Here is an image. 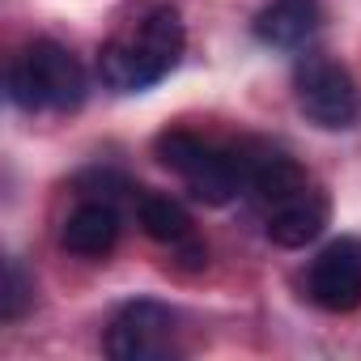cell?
<instances>
[{
    "label": "cell",
    "mask_w": 361,
    "mask_h": 361,
    "mask_svg": "<svg viewBox=\"0 0 361 361\" xmlns=\"http://www.w3.org/2000/svg\"><path fill=\"white\" fill-rule=\"evenodd\" d=\"M306 298L319 310L344 314L361 306V238L327 243L306 268Z\"/></svg>",
    "instance_id": "5"
},
{
    "label": "cell",
    "mask_w": 361,
    "mask_h": 361,
    "mask_svg": "<svg viewBox=\"0 0 361 361\" xmlns=\"http://www.w3.org/2000/svg\"><path fill=\"white\" fill-rule=\"evenodd\" d=\"M183 22L170 5H153L140 18H132L111 43H102L98 51V73L102 85L115 94H140L149 85H157L161 77L174 73L178 56H183Z\"/></svg>",
    "instance_id": "1"
},
{
    "label": "cell",
    "mask_w": 361,
    "mask_h": 361,
    "mask_svg": "<svg viewBox=\"0 0 361 361\" xmlns=\"http://www.w3.org/2000/svg\"><path fill=\"white\" fill-rule=\"evenodd\" d=\"M247 149V196H255V204H264V213L272 204H281L285 196L310 188V174L281 149L268 145H243Z\"/></svg>",
    "instance_id": "7"
},
{
    "label": "cell",
    "mask_w": 361,
    "mask_h": 361,
    "mask_svg": "<svg viewBox=\"0 0 361 361\" xmlns=\"http://www.w3.org/2000/svg\"><path fill=\"white\" fill-rule=\"evenodd\" d=\"M60 243L73 251V255H85V259H98L106 255L115 243H119V213L115 204L106 200H85L68 213L64 230H60Z\"/></svg>",
    "instance_id": "9"
},
{
    "label": "cell",
    "mask_w": 361,
    "mask_h": 361,
    "mask_svg": "<svg viewBox=\"0 0 361 361\" xmlns=\"http://www.w3.org/2000/svg\"><path fill=\"white\" fill-rule=\"evenodd\" d=\"M293 94H298V111L323 132H344L361 115V94H357L348 68L327 60V56H302L298 60Z\"/></svg>",
    "instance_id": "3"
},
{
    "label": "cell",
    "mask_w": 361,
    "mask_h": 361,
    "mask_svg": "<svg viewBox=\"0 0 361 361\" xmlns=\"http://www.w3.org/2000/svg\"><path fill=\"white\" fill-rule=\"evenodd\" d=\"M136 221H140V230H145L153 243H161V247H183L188 238H196L188 209L178 204V200H170V196H157V192L136 196Z\"/></svg>",
    "instance_id": "10"
},
{
    "label": "cell",
    "mask_w": 361,
    "mask_h": 361,
    "mask_svg": "<svg viewBox=\"0 0 361 361\" xmlns=\"http://www.w3.org/2000/svg\"><path fill=\"white\" fill-rule=\"evenodd\" d=\"M323 22V9L319 0H268V5L255 13L251 30L264 47H276V51H293L302 47Z\"/></svg>",
    "instance_id": "8"
},
{
    "label": "cell",
    "mask_w": 361,
    "mask_h": 361,
    "mask_svg": "<svg viewBox=\"0 0 361 361\" xmlns=\"http://www.w3.org/2000/svg\"><path fill=\"white\" fill-rule=\"evenodd\" d=\"M30 302H35V281H30V272L22 268V259H9V264H5V293H0V319H5V323L22 319Z\"/></svg>",
    "instance_id": "12"
},
{
    "label": "cell",
    "mask_w": 361,
    "mask_h": 361,
    "mask_svg": "<svg viewBox=\"0 0 361 361\" xmlns=\"http://www.w3.org/2000/svg\"><path fill=\"white\" fill-rule=\"evenodd\" d=\"M174 310L153 302V298H136L128 302L111 327H106V353L115 361H161L174 357Z\"/></svg>",
    "instance_id": "4"
},
{
    "label": "cell",
    "mask_w": 361,
    "mask_h": 361,
    "mask_svg": "<svg viewBox=\"0 0 361 361\" xmlns=\"http://www.w3.org/2000/svg\"><path fill=\"white\" fill-rule=\"evenodd\" d=\"M327 213H331L327 196L310 183V188H302V192L285 196L281 204H272V209H268V217H264V230H268V238H272L276 247L298 251V247H306V243H314V238L323 234Z\"/></svg>",
    "instance_id": "6"
},
{
    "label": "cell",
    "mask_w": 361,
    "mask_h": 361,
    "mask_svg": "<svg viewBox=\"0 0 361 361\" xmlns=\"http://www.w3.org/2000/svg\"><path fill=\"white\" fill-rule=\"evenodd\" d=\"M153 149H157V161H161L166 170H174L178 178H188V174H192L209 153H213V145H209V140H200L196 132H183V128L161 132Z\"/></svg>",
    "instance_id": "11"
},
{
    "label": "cell",
    "mask_w": 361,
    "mask_h": 361,
    "mask_svg": "<svg viewBox=\"0 0 361 361\" xmlns=\"http://www.w3.org/2000/svg\"><path fill=\"white\" fill-rule=\"evenodd\" d=\"M5 94L18 111H77L85 102V68L56 39H35L9 64Z\"/></svg>",
    "instance_id": "2"
}]
</instances>
